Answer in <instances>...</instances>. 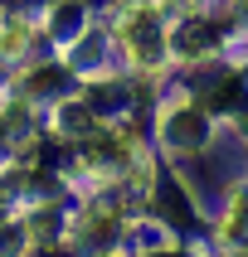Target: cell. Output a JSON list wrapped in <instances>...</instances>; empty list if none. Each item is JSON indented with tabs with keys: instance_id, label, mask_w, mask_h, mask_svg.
<instances>
[]
</instances>
